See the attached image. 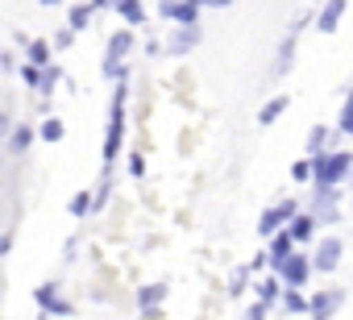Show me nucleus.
Wrapping results in <instances>:
<instances>
[{"mask_svg": "<svg viewBox=\"0 0 353 320\" xmlns=\"http://www.w3.org/2000/svg\"><path fill=\"white\" fill-rule=\"evenodd\" d=\"M316 229H320V225H316V217H312V212H299V217L287 225V233H291V241H295V246L312 241V237H316Z\"/></svg>", "mask_w": 353, "mask_h": 320, "instance_id": "13", "label": "nucleus"}, {"mask_svg": "<svg viewBox=\"0 0 353 320\" xmlns=\"http://www.w3.org/2000/svg\"><path fill=\"white\" fill-rule=\"evenodd\" d=\"M125 171H129L133 179H141V175H145V154H129V163H125Z\"/></svg>", "mask_w": 353, "mask_h": 320, "instance_id": "33", "label": "nucleus"}, {"mask_svg": "<svg viewBox=\"0 0 353 320\" xmlns=\"http://www.w3.org/2000/svg\"><path fill=\"white\" fill-rule=\"evenodd\" d=\"M125 100H129V88L117 83L112 100H108V129H104V179H112L117 154H121V141H125Z\"/></svg>", "mask_w": 353, "mask_h": 320, "instance_id": "1", "label": "nucleus"}, {"mask_svg": "<svg viewBox=\"0 0 353 320\" xmlns=\"http://www.w3.org/2000/svg\"><path fill=\"white\" fill-rule=\"evenodd\" d=\"M162 299H166V283H145V287H137V308H141V316H145V312H158Z\"/></svg>", "mask_w": 353, "mask_h": 320, "instance_id": "14", "label": "nucleus"}, {"mask_svg": "<svg viewBox=\"0 0 353 320\" xmlns=\"http://www.w3.org/2000/svg\"><path fill=\"white\" fill-rule=\"evenodd\" d=\"M283 308H287L291 316H307V295H303V291L283 287Z\"/></svg>", "mask_w": 353, "mask_h": 320, "instance_id": "25", "label": "nucleus"}, {"mask_svg": "<svg viewBox=\"0 0 353 320\" xmlns=\"http://www.w3.org/2000/svg\"><path fill=\"white\" fill-rule=\"evenodd\" d=\"M137 46V34L133 30H117L112 38H108V46H104V79H112V83H125L129 79V71H125V54Z\"/></svg>", "mask_w": 353, "mask_h": 320, "instance_id": "3", "label": "nucleus"}, {"mask_svg": "<svg viewBox=\"0 0 353 320\" xmlns=\"http://www.w3.org/2000/svg\"><path fill=\"white\" fill-rule=\"evenodd\" d=\"M34 137H38L34 125H13V133H9V150H13V154H26V150L34 146Z\"/></svg>", "mask_w": 353, "mask_h": 320, "instance_id": "19", "label": "nucleus"}, {"mask_svg": "<svg viewBox=\"0 0 353 320\" xmlns=\"http://www.w3.org/2000/svg\"><path fill=\"white\" fill-rule=\"evenodd\" d=\"M9 250H13V237H9V233H0V258H5Z\"/></svg>", "mask_w": 353, "mask_h": 320, "instance_id": "38", "label": "nucleus"}, {"mask_svg": "<svg viewBox=\"0 0 353 320\" xmlns=\"http://www.w3.org/2000/svg\"><path fill=\"white\" fill-rule=\"evenodd\" d=\"M349 179H353V175H349Z\"/></svg>", "mask_w": 353, "mask_h": 320, "instance_id": "40", "label": "nucleus"}, {"mask_svg": "<svg viewBox=\"0 0 353 320\" xmlns=\"http://www.w3.org/2000/svg\"><path fill=\"white\" fill-rule=\"evenodd\" d=\"M154 13H158L162 21H174L179 30H196V21H200L204 5H196V0H183V5H174V0H162Z\"/></svg>", "mask_w": 353, "mask_h": 320, "instance_id": "6", "label": "nucleus"}, {"mask_svg": "<svg viewBox=\"0 0 353 320\" xmlns=\"http://www.w3.org/2000/svg\"><path fill=\"white\" fill-rule=\"evenodd\" d=\"M59 83H63V71H59V67L50 63V67L42 71V83H38V96H50V92H54Z\"/></svg>", "mask_w": 353, "mask_h": 320, "instance_id": "27", "label": "nucleus"}, {"mask_svg": "<svg viewBox=\"0 0 353 320\" xmlns=\"http://www.w3.org/2000/svg\"><path fill=\"white\" fill-rule=\"evenodd\" d=\"M345 9H349L345 0H328V5H320V9H316V30H320V34H332V30L341 26Z\"/></svg>", "mask_w": 353, "mask_h": 320, "instance_id": "10", "label": "nucleus"}, {"mask_svg": "<svg viewBox=\"0 0 353 320\" xmlns=\"http://www.w3.org/2000/svg\"><path fill=\"white\" fill-rule=\"evenodd\" d=\"M112 13L125 26H141L145 21V5H141V0H112Z\"/></svg>", "mask_w": 353, "mask_h": 320, "instance_id": "15", "label": "nucleus"}, {"mask_svg": "<svg viewBox=\"0 0 353 320\" xmlns=\"http://www.w3.org/2000/svg\"><path fill=\"white\" fill-rule=\"evenodd\" d=\"M34 299H38V308L46 312V316H71L75 308L59 295V283H42L38 291H34Z\"/></svg>", "mask_w": 353, "mask_h": 320, "instance_id": "8", "label": "nucleus"}, {"mask_svg": "<svg viewBox=\"0 0 353 320\" xmlns=\"http://www.w3.org/2000/svg\"><path fill=\"white\" fill-rule=\"evenodd\" d=\"M328 137H332V129L312 125V129H307V158H320V154L328 150Z\"/></svg>", "mask_w": 353, "mask_h": 320, "instance_id": "20", "label": "nucleus"}, {"mask_svg": "<svg viewBox=\"0 0 353 320\" xmlns=\"http://www.w3.org/2000/svg\"><path fill=\"white\" fill-rule=\"evenodd\" d=\"M341 204V192L336 188H316L312 192V212H328V208H336Z\"/></svg>", "mask_w": 353, "mask_h": 320, "instance_id": "21", "label": "nucleus"}, {"mask_svg": "<svg viewBox=\"0 0 353 320\" xmlns=\"http://www.w3.org/2000/svg\"><path fill=\"white\" fill-rule=\"evenodd\" d=\"M63 133H67V125H63L59 117H46V121L38 125V137H42V141H63Z\"/></svg>", "mask_w": 353, "mask_h": 320, "instance_id": "26", "label": "nucleus"}, {"mask_svg": "<svg viewBox=\"0 0 353 320\" xmlns=\"http://www.w3.org/2000/svg\"><path fill=\"white\" fill-rule=\"evenodd\" d=\"M21 83L38 92V83H42V71H38V67H30V63H21Z\"/></svg>", "mask_w": 353, "mask_h": 320, "instance_id": "32", "label": "nucleus"}, {"mask_svg": "<svg viewBox=\"0 0 353 320\" xmlns=\"http://www.w3.org/2000/svg\"><path fill=\"white\" fill-rule=\"evenodd\" d=\"M336 133H349L353 137V92L345 96V104H341V117H336Z\"/></svg>", "mask_w": 353, "mask_h": 320, "instance_id": "28", "label": "nucleus"}, {"mask_svg": "<svg viewBox=\"0 0 353 320\" xmlns=\"http://www.w3.org/2000/svg\"><path fill=\"white\" fill-rule=\"evenodd\" d=\"M341 254H345L341 237H320V241H316V254H312V270H320V274L336 270V266H341Z\"/></svg>", "mask_w": 353, "mask_h": 320, "instance_id": "7", "label": "nucleus"}, {"mask_svg": "<svg viewBox=\"0 0 353 320\" xmlns=\"http://www.w3.org/2000/svg\"><path fill=\"white\" fill-rule=\"evenodd\" d=\"M266 312H270V308L254 299V303H250V312H245V320H266Z\"/></svg>", "mask_w": 353, "mask_h": 320, "instance_id": "35", "label": "nucleus"}, {"mask_svg": "<svg viewBox=\"0 0 353 320\" xmlns=\"http://www.w3.org/2000/svg\"><path fill=\"white\" fill-rule=\"evenodd\" d=\"M9 133H13V117L0 108V137H9Z\"/></svg>", "mask_w": 353, "mask_h": 320, "instance_id": "36", "label": "nucleus"}, {"mask_svg": "<svg viewBox=\"0 0 353 320\" xmlns=\"http://www.w3.org/2000/svg\"><path fill=\"white\" fill-rule=\"evenodd\" d=\"M108 200H112V179H100V188L92 192V212L108 208Z\"/></svg>", "mask_w": 353, "mask_h": 320, "instance_id": "29", "label": "nucleus"}, {"mask_svg": "<svg viewBox=\"0 0 353 320\" xmlns=\"http://www.w3.org/2000/svg\"><path fill=\"white\" fill-rule=\"evenodd\" d=\"M353 175V154L345 150H324L320 158H312V183L316 188H336Z\"/></svg>", "mask_w": 353, "mask_h": 320, "instance_id": "2", "label": "nucleus"}, {"mask_svg": "<svg viewBox=\"0 0 353 320\" xmlns=\"http://www.w3.org/2000/svg\"><path fill=\"white\" fill-rule=\"evenodd\" d=\"M254 295H258V303H279L283 299V283L274 279V274H266V279H258V287H254Z\"/></svg>", "mask_w": 353, "mask_h": 320, "instance_id": "17", "label": "nucleus"}, {"mask_svg": "<svg viewBox=\"0 0 353 320\" xmlns=\"http://www.w3.org/2000/svg\"><path fill=\"white\" fill-rule=\"evenodd\" d=\"M92 5H71V13H67V21H71V34H83L88 26H92Z\"/></svg>", "mask_w": 353, "mask_h": 320, "instance_id": "22", "label": "nucleus"}, {"mask_svg": "<svg viewBox=\"0 0 353 320\" xmlns=\"http://www.w3.org/2000/svg\"><path fill=\"white\" fill-rule=\"evenodd\" d=\"M245 283H250V266H237L229 279V295H245Z\"/></svg>", "mask_w": 353, "mask_h": 320, "instance_id": "30", "label": "nucleus"}, {"mask_svg": "<svg viewBox=\"0 0 353 320\" xmlns=\"http://www.w3.org/2000/svg\"><path fill=\"white\" fill-rule=\"evenodd\" d=\"M67 212H71L75 221L92 217V192H88V188H83V192H75V196H71V204H67Z\"/></svg>", "mask_w": 353, "mask_h": 320, "instance_id": "24", "label": "nucleus"}, {"mask_svg": "<svg viewBox=\"0 0 353 320\" xmlns=\"http://www.w3.org/2000/svg\"><path fill=\"white\" fill-rule=\"evenodd\" d=\"M162 50H166V46H162V42H158V38H150V42H145V54H150V59H158V54H162Z\"/></svg>", "mask_w": 353, "mask_h": 320, "instance_id": "37", "label": "nucleus"}, {"mask_svg": "<svg viewBox=\"0 0 353 320\" xmlns=\"http://www.w3.org/2000/svg\"><path fill=\"white\" fill-rule=\"evenodd\" d=\"M287 108H291V96H274V100H266V104L258 108V125H274Z\"/></svg>", "mask_w": 353, "mask_h": 320, "instance_id": "16", "label": "nucleus"}, {"mask_svg": "<svg viewBox=\"0 0 353 320\" xmlns=\"http://www.w3.org/2000/svg\"><path fill=\"white\" fill-rule=\"evenodd\" d=\"M295 217H299V204H295V200L287 196V200L270 204V208H266V212L258 217V233H262V237L270 241V237H274V233H283V229H287V225H291Z\"/></svg>", "mask_w": 353, "mask_h": 320, "instance_id": "4", "label": "nucleus"}, {"mask_svg": "<svg viewBox=\"0 0 353 320\" xmlns=\"http://www.w3.org/2000/svg\"><path fill=\"white\" fill-rule=\"evenodd\" d=\"M71 42H75L71 30H59V34H54V50H71Z\"/></svg>", "mask_w": 353, "mask_h": 320, "instance_id": "34", "label": "nucleus"}, {"mask_svg": "<svg viewBox=\"0 0 353 320\" xmlns=\"http://www.w3.org/2000/svg\"><path fill=\"white\" fill-rule=\"evenodd\" d=\"M26 63H30V67H38V71H46V67H50V42L34 38V42L26 46Z\"/></svg>", "mask_w": 353, "mask_h": 320, "instance_id": "18", "label": "nucleus"}, {"mask_svg": "<svg viewBox=\"0 0 353 320\" xmlns=\"http://www.w3.org/2000/svg\"><path fill=\"white\" fill-rule=\"evenodd\" d=\"M291 179H295V183H307V179H312V158H299V163L291 167Z\"/></svg>", "mask_w": 353, "mask_h": 320, "instance_id": "31", "label": "nucleus"}, {"mask_svg": "<svg viewBox=\"0 0 353 320\" xmlns=\"http://www.w3.org/2000/svg\"><path fill=\"white\" fill-rule=\"evenodd\" d=\"M0 67H5V71H13V54H9V50H0Z\"/></svg>", "mask_w": 353, "mask_h": 320, "instance_id": "39", "label": "nucleus"}, {"mask_svg": "<svg viewBox=\"0 0 353 320\" xmlns=\"http://www.w3.org/2000/svg\"><path fill=\"white\" fill-rule=\"evenodd\" d=\"M341 299H345V291H316V295H307V316L312 320H328L341 308Z\"/></svg>", "mask_w": 353, "mask_h": 320, "instance_id": "9", "label": "nucleus"}, {"mask_svg": "<svg viewBox=\"0 0 353 320\" xmlns=\"http://www.w3.org/2000/svg\"><path fill=\"white\" fill-rule=\"evenodd\" d=\"M270 274L283 283V287H291V291H303L307 287V279H312V258H303L299 250L283 262V266H270Z\"/></svg>", "mask_w": 353, "mask_h": 320, "instance_id": "5", "label": "nucleus"}, {"mask_svg": "<svg viewBox=\"0 0 353 320\" xmlns=\"http://www.w3.org/2000/svg\"><path fill=\"white\" fill-rule=\"evenodd\" d=\"M291 254H295V241H291V233H287V229H283V233H274V237H270V246H266V258H270V266H283Z\"/></svg>", "mask_w": 353, "mask_h": 320, "instance_id": "12", "label": "nucleus"}, {"mask_svg": "<svg viewBox=\"0 0 353 320\" xmlns=\"http://www.w3.org/2000/svg\"><path fill=\"white\" fill-rule=\"evenodd\" d=\"M291 63H295V34L283 38V46H279V63H274V75H287Z\"/></svg>", "mask_w": 353, "mask_h": 320, "instance_id": "23", "label": "nucleus"}, {"mask_svg": "<svg viewBox=\"0 0 353 320\" xmlns=\"http://www.w3.org/2000/svg\"><path fill=\"white\" fill-rule=\"evenodd\" d=\"M200 46V26L196 30H170V42H166V54H188Z\"/></svg>", "mask_w": 353, "mask_h": 320, "instance_id": "11", "label": "nucleus"}]
</instances>
